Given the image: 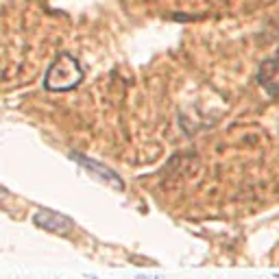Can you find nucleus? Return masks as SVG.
Listing matches in <instances>:
<instances>
[{
	"label": "nucleus",
	"instance_id": "39448f33",
	"mask_svg": "<svg viewBox=\"0 0 279 279\" xmlns=\"http://www.w3.org/2000/svg\"><path fill=\"white\" fill-rule=\"evenodd\" d=\"M90 279H98V277H96V275H90Z\"/></svg>",
	"mask_w": 279,
	"mask_h": 279
},
{
	"label": "nucleus",
	"instance_id": "f03ea898",
	"mask_svg": "<svg viewBox=\"0 0 279 279\" xmlns=\"http://www.w3.org/2000/svg\"><path fill=\"white\" fill-rule=\"evenodd\" d=\"M33 223L37 227H42V229L55 231V233H68L75 227L72 218H68V216L59 214V212H53V209H42V212H37L33 216Z\"/></svg>",
	"mask_w": 279,
	"mask_h": 279
},
{
	"label": "nucleus",
	"instance_id": "423d86ee",
	"mask_svg": "<svg viewBox=\"0 0 279 279\" xmlns=\"http://www.w3.org/2000/svg\"><path fill=\"white\" fill-rule=\"evenodd\" d=\"M153 279H162V277H153Z\"/></svg>",
	"mask_w": 279,
	"mask_h": 279
},
{
	"label": "nucleus",
	"instance_id": "20e7f679",
	"mask_svg": "<svg viewBox=\"0 0 279 279\" xmlns=\"http://www.w3.org/2000/svg\"><path fill=\"white\" fill-rule=\"evenodd\" d=\"M70 157L75 159V162H79L81 166H85L88 170H92V173H96L102 181H107L109 186H113L116 190H122L124 187V181L118 177L116 173H113L111 168H107L105 164H98V162H94V159H88V157H83V155H79V153H70Z\"/></svg>",
	"mask_w": 279,
	"mask_h": 279
},
{
	"label": "nucleus",
	"instance_id": "f257e3e1",
	"mask_svg": "<svg viewBox=\"0 0 279 279\" xmlns=\"http://www.w3.org/2000/svg\"><path fill=\"white\" fill-rule=\"evenodd\" d=\"M83 81V70L79 66L77 57L70 53H59L55 61L48 66V72L44 77V88L50 92H66V90L77 88Z\"/></svg>",
	"mask_w": 279,
	"mask_h": 279
},
{
	"label": "nucleus",
	"instance_id": "7ed1b4c3",
	"mask_svg": "<svg viewBox=\"0 0 279 279\" xmlns=\"http://www.w3.org/2000/svg\"><path fill=\"white\" fill-rule=\"evenodd\" d=\"M258 81L260 85L266 90L271 96L279 94V53H275L273 57L264 61L260 66V72H258Z\"/></svg>",
	"mask_w": 279,
	"mask_h": 279
}]
</instances>
